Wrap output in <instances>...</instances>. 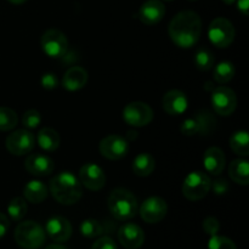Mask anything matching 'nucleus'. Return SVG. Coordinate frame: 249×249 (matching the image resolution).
<instances>
[{
  "mask_svg": "<svg viewBox=\"0 0 249 249\" xmlns=\"http://www.w3.org/2000/svg\"><path fill=\"white\" fill-rule=\"evenodd\" d=\"M211 187L213 189L214 194L218 195V196H221V195H225L226 192L230 189V185H229L228 180L224 179V178H219V179L212 181Z\"/></svg>",
  "mask_w": 249,
  "mask_h": 249,
  "instance_id": "f704fd0d",
  "label": "nucleus"
},
{
  "mask_svg": "<svg viewBox=\"0 0 249 249\" xmlns=\"http://www.w3.org/2000/svg\"><path fill=\"white\" fill-rule=\"evenodd\" d=\"M45 249H67L65 247V246H61V245H58V243H53V245H50V246H48V247H46Z\"/></svg>",
  "mask_w": 249,
  "mask_h": 249,
  "instance_id": "ea45409f",
  "label": "nucleus"
},
{
  "mask_svg": "<svg viewBox=\"0 0 249 249\" xmlns=\"http://www.w3.org/2000/svg\"><path fill=\"white\" fill-rule=\"evenodd\" d=\"M211 179L206 173L192 172L184 180L182 194L189 201L196 202L204 198L211 190Z\"/></svg>",
  "mask_w": 249,
  "mask_h": 249,
  "instance_id": "39448f33",
  "label": "nucleus"
},
{
  "mask_svg": "<svg viewBox=\"0 0 249 249\" xmlns=\"http://www.w3.org/2000/svg\"><path fill=\"white\" fill-rule=\"evenodd\" d=\"M123 119L129 125L140 128L151 123L153 119V111L145 102H130L124 107Z\"/></svg>",
  "mask_w": 249,
  "mask_h": 249,
  "instance_id": "9d476101",
  "label": "nucleus"
},
{
  "mask_svg": "<svg viewBox=\"0 0 249 249\" xmlns=\"http://www.w3.org/2000/svg\"><path fill=\"white\" fill-rule=\"evenodd\" d=\"M203 230L204 232L208 233V235L213 236V235H216L219 231V229H220V223H219V220L216 218H214V216H208V218L204 219L203 221Z\"/></svg>",
  "mask_w": 249,
  "mask_h": 249,
  "instance_id": "72a5a7b5",
  "label": "nucleus"
},
{
  "mask_svg": "<svg viewBox=\"0 0 249 249\" xmlns=\"http://www.w3.org/2000/svg\"><path fill=\"white\" fill-rule=\"evenodd\" d=\"M164 1H173V0H164Z\"/></svg>",
  "mask_w": 249,
  "mask_h": 249,
  "instance_id": "37998d69",
  "label": "nucleus"
},
{
  "mask_svg": "<svg viewBox=\"0 0 249 249\" xmlns=\"http://www.w3.org/2000/svg\"><path fill=\"white\" fill-rule=\"evenodd\" d=\"M155 170V158L150 153H140L136 156L133 162V172L135 175L141 178H146L151 175Z\"/></svg>",
  "mask_w": 249,
  "mask_h": 249,
  "instance_id": "393cba45",
  "label": "nucleus"
},
{
  "mask_svg": "<svg viewBox=\"0 0 249 249\" xmlns=\"http://www.w3.org/2000/svg\"><path fill=\"white\" fill-rule=\"evenodd\" d=\"M118 240L126 249H139L145 242L142 229L133 223H126L118 230Z\"/></svg>",
  "mask_w": 249,
  "mask_h": 249,
  "instance_id": "2eb2a0df",
  "label": "nucleus"
},
{
  "mask_svg": "<svg viewBox=\"0 0 249 249\" xmlns=\"http://www.w3.org/2000/svg\"><path fill=\"white\" fill-rule=\"evenodd\" d=\"M229 175L231 180L238 185L249 184V164L246 160H235L230 163Z\"/></svg>",
  "mask_w": 249,
  "mask_h": 249,
  "instance_id": "b1692460",
  "label": "nucleus"
},
{
  "mask_svg": "<svg viewBox=\"0 0 249 249\" xmlns=\"http://www.w3.org/2000/svg\"><path fill=\"white\" fill-rule=\"evenodd\" d=\"M202 32V19L195 11H181L175 15L168 27L170 39L177 46L190 49L199 40Z\"/></svg>",
  "mask_w": 249,
  "mask_h": 249,
  "instance_id": "f257e3e1",
  "label": "nucleus"
},
{
  "mask_svg": "<svg viewBox=\"0 0 249 249\" xmlns=\"http://www.w3.org/2000/svg\"><path fill=\"white\" fill-rule=\"evenodd\" d=\"M105 223L96 220V219H87L80 224V233L87 238H95L102 236L106 232Z\"/></svg>",
  "mask_w": 249,
  "mask_h": 249,
  "instance_id": "bb28decb",
  "label": "nucleus"
},
{
  "mask_svg": "<svg viewBox=\"0 0 249 249\" xmlns=\"http://www.w3.org/2000/svg\"><path fill=\"white\" fill-rule=\"evenodd\" d=\"M195 65L199 71H203V72L212 70L215 66V56L204 46L199 48L195 55Z\"/></svg>",
  "mask_w": 249,
  "mask_h": 249,
  "instance_id": "cd10ccee",
  "label": "nucleus"
},
{
  "mask_svg": "<svg viewBox=\"0 0 249 249\" xmlns=\"http://www.w3.org/2000/svg\"><path fill=\"white\" fill-rule=\"evenodd\" d=\"M15 241L23 249H39L45 243V230L33 220L22 221L15 230Z\"/></svg>",
  "mask_w": 249,
  "mask_h": 249,
  "instance_id": "20e7f679",
  "label": "nucleus"
},
{
  "mask_svg": "<svg viewBox=\"0 0 249 249\" xmlns=\"http://www.w3.org/2000/svg\"><path fill=\"white\" fill-rule=\"evenodd\" d=\"M208 38L214 46L225 49L232 44L235 39L233 24L225 17H216L208 28Z\"/></svg>",
  "mask_w": 249,
  "mask_h": 249,
  "instance_id": "423d86ee",
  "label": "nucleus"
},
{
  "mask_svg": "<svg viewBox=\"0 0 249 249\" xmlns=\"http://www.w3.org/2000/svg\"><path fill=\"white\" fill-rule=\"evenodd\" d=\"M41 49L51 58H60L66 55L68 40L58 29H49L41 36Z\"/></svg>",
  "mask_w": 249,
  "mask_h": 249,
  "instance_id": "1a4fd4ad",
  "label": "nucleus"
},
{
  "mask_svg": "<svg viewBox=\"0 0 249 249\" xmlns=\"http://www.w3.org/2000/svg\"><path fill=\"white\" fill-rule=\"evenodd\" d=\"M165 15V6L160 0H147L139 9V19L147 26L157 24Z\"/></svg>",
  "mask_w": 249,
  "mask_h": 249,
  "instance_id": "f3484780",
  "label": "nucleus"
},
{
  "mask_svg": "<svg viewBox=\"0 0 249 249\" xmlns=\"http://www.w3.org/2000/svg\"><path fill=\"white\" fill-rule=\"evenodd\" d=\"M190 1H196V0H190Z\"/></svg>",
  "mask_w": 249,
  "mask_h": 249,
  "instance_id": "c03bdc74",
  "label": "nucleus"
},
{
  "mask_svg": "<svg viewBox=\"0 0 249 249\" xmlns=\"http://www.w3.org/2000/svg\"><path fill=\"white\" fill-rule=\"evenodd\" d=\"M208 249H237L232 240L225 236L216 235L211 236L208 241Z\"/></svg>",
  "mask_w": 249,
  "mask_h": 249,
  "instance_id": "2f4dec72",
  "label": "nucleus"
},
{
  "mask_svg": "<svg viewBox=\"0 0 249 249\" xmlns=\"http://www.w3.org/2000/svg\"><path fill=\"white\" fill-rule=\"evenodd\" d=\"M79 181L91 191H99L106 184L104 169L95 163H87L79 170Z\"/></svg>",
  "mask_w": 249,
  "mask_h": 249,
  "instance_id": "4468645a",
  "label": "nucleus"
},
{
  "mask_svg": "<svg viewBox=\"0 0 249 249\" xmlns=\"http://www.w3.org/2000/svg\"><path fill=\"white\" fill-rule=\"evenodd\" d=\"M88 83V72L82 67H71L63 75L62 85L70 91H77L84 88Z\"/></svg>",
  "mask_w": 249,
  "mask_h": 249,
  "instance_id": "412c9836",
  "label": "nucleus"
},
{
  "mask_svg": "<svg viewBox=\"0 0 249 249\" xmlns=\"http://www.w3.org/2000/svg\"><path fill=\"white\" fill-rule=\"evenodd\" d=\"M187 97L180 90H170L163 96L162 106L169 116H180L187 109Z\"/></svg>",
  "mask_w": 249,
  "mask_h": 249,
  "instance_id": "6ab92c4d",
  "label": "nucleus"
},
{
  "mask_svg": "<svg viewBox=\"0 0 249 249\" xmlns=\"http://www.w3.org/2000/svg\"><path fill=\"white\" fill-rule=\"evenodd\" d=\"M36 141L38 145L43 148L46 152H53L58 148L61 142L60 135L56 130L51 128H43L39 130L38 135H36Z\"/></svg>",
  "mask_w": 249,
  "mask_h": 249,
  "instance_id": "5701e85b",
  "label": "nucleus"
},
{
  "mask_svg": "<svg viewBox=\"0 0 249 249\" xmlns=\"http://www.w3.org/2000/svg\"><path fill=\"white\" fill-rule=\"evenodd\" d=\"M216 119L208 111H201L192 118L186 119L182 123L181 133L186 136L209 135L215 130Z\"/></svg>",
  "mask_w": 249,
  "mask_h": 249,
  "instance_id": "0eeeda50",
  "label": "nucleus"
},
{
  "mask_svg": "<svg viewBox=\"0 0 249 249\" xmlns=\"http://www.w3.org/2000/svg\"><path fill=\"white\" fill-rule=\"evenodd\" d=\"M139 212L143 221L148 224H157L167 215V202L160 197H150L142 202Z\"/></svg>",
  "mask_w": 249,
  "mask_h": 249,
  "instance_id": "ddd939ff",
  "label": "nucleus"
},
{
  "mask_svg": "<svg viewBox=\"0 0 249 249\" xmlns=\"http://www.w3.org/2000/svg\"><path fill=\"white\" fill-rule=\"evenodd\" d=\"M40 83H41V87H43L44 89H48V90L55 89V88L58 85L57 77H56L55 74H53V73H45V74H43Z\"/></svg>",
  "mask_w": 249,
  "mask_h": 249,
  "instance_id": "e433bc0d",
  "label": "nucleus"
},
{
  "mask_svg": "<svg viewBox=\"0 0 249 249\" xmlns=\"http://www.w3.org/2000/svg\"><path fill=\"white\" fill-rule=\"evenodd\" d=\"M9 226H10L9 218H7L5 214L0 213V240L6 235L7 230H9Z\"/></svg>",
  "mask_w": 249,
  "mask_h": 249,
  "instance_id": "4c0bfd02",
  "label": "nucleus"
},
{
  "mask_svg": "<svg viewBox=\"0 0 249 249\" xmlns=\"http://www.w3.org/2000/svg\"><path fill=\"white\" fill-rule=\"evenodd\" d=\"M17 114L14 109L9 107H0V131L12 130L17 125Z\"/></svg>",
  "mask_w": 249,
  "mask_h": 249,
  "instance_id": "7c9ffc66",
  "label": "nucleus"
},
{
  "mask_svg": "<svg viewBox=\"0 0 249 249\" xmlns=\"http://www.w3.org/2000/svg\"><path fill=\"white\" fill-rule=\"evenodd\" d=\"M7 1H10L11 4H15V5H21L23 4V2H26L27 0H7Z\"/></svg>",
  "mask_w": 249,
  "mask_h": 249,
  "instance_id": "a19ab883",
  "label": "nucleus"
},
{
  "mask_svg": "<svg viewBox=\"0 0 249 249\" xmlns=\"http://www.w3.org/2000/svg\"><path fill=\"white\" fill-rule=\"evenodd\" d=\"M45 233L56 243L66 242L72 236V225L63 216H53L46 221Z\"/></svg>",
  "mask_w": 249,
  "mask_h": 249,
  "instance_id": "dca6fc26",
  "label": "nucleus"
},
{
  "mask_svg": "<svg viewBox=\"0 0 249 249\" xmlns=\"http://www.w3.org/2000/svg\"><path fill=\"white\" fill-rule=\"evenodd\" d=\"M237 9L245 16H248L249 12V0H237Z\"/></svg>",
  "mask_w": 249,
  "mask_h": 249,
  "instance_id": "58836bf2",
  "label": "nucleus"
},
{
  "mask_svg": "<svg viewBox=\"0 0 249 249\" xmlns=\"http://www.w3.org/2000/svg\"><path fill=\"white\" fill-rule=\"evenodd\" d=\"M36 145V138L27 129L12 131L5 141L7 151L14 156H24L31 152Z\"/></svg>",
  "mask_w": 249,
  "mask_h": 249,
  "instance_id": "9b49d317",
  "label": "nucleus"
},
{
  "mask_svg": "<svg viewBox=\"0 0 249 249\" xmlns=\"http://www.w3.org/2000/svg\"><path fill=\"white\" fill-rule=\"evenodd\" d=\"M100 153L105 158L111 160H118L125 157L129 151V142L121 135H108L100 141Z\"/></svg>",
  "mask_w": 249,
  "mask_h": 249,
  "instance_id": "f8f14e48",
  "label": "nucleus"
},
{
  "mask_svg": "<svg viewBox=\"0 0 249 249\" xmlns=\"http://www.w3.org/2000/svg\"><path fill=\"white\" fill-rule=\"evenodd\" d=\"M48 194V186L40 180H31L23 187L24 198L33 204H38L45 201Z\"/></svg>",
  "mask_w": 249,
  "mask_h": 249,
  "instance_id": "4be33fe9",
  "label": "nucleus"
},
{
  "mask_svg": "<svg viewBox=\"0 0 249 249\" xmlns=\"http://www.w3.org/2000/svg\"><path fill=\"white\" fill-rule=\"evenodd\" d=\"M108 209L114 219L119 221H128L138 214V199L133 192L119 187L113 190L109 195Z\"/></svg>",
  "mask_w": 249,
  "mask_h": 249,
  "instance_id": "7ed1b4c3",
  "label": "nucleus"
},
{
  "mask_svg": "<svg viewBox=\"0 0 249 249\" xmlns=\"http://www.w3.org/2000/svg\"><path fill=\"white\" fill-rule=\"evenodd\" d=\"M53 160L50 157L41 153H33L27 157L24 162V168L27 172L36 177H46L50 175L53 170Z\"/></svg>",
  "mask_w": 249,
  "mask_h": 249,
  "instance_id": "a211bd4d",
  "label": "nucleus"
},
{
  "mask_svg": "<svg viewBox=\"0 0 249 249\" xmlns=\"http://www.w3.org/2000/svg\"><path fill=\"white\" fill-rule=\"evenodd\" d=\"M235 66L229 61H223L214 67L213 77L219 84H226L235 75Z\"/></svg>",
  "mask_w": 249,
  "mask_h": 249,
  "instance_id": "c85d7f7f",
  "label": "nucleus"
},
{
  "mask_svg": "<svg viewBox=\"0 0 249 249\" xmlns=\"http://www.w3.org/2000/svg\"><path fill=\"white\" fill-rule=\"evenodd\" d=\"M229 143H230L231 150H232L236 155L243 156V157L249 155V136L247 131H235V133L230 136Z\"/></svg>",
  "mask_w": 249,
  "mask_h": 249,
  "instance_id": "a878e982",
  "label": "nucleus"
},
{
  "mask_svg": "<svg viewBox=\"0 0 249 249\" xmlns=\"http://www.w3.org/2000/svg\"><path fill=\"white\" fill-rule=\"evenodd\" d=\"M91 249H117V245L108 236H102L96 240L92 245Z\"/></svg>",
  "mask_w": 249,
  "mask_h": 249,
  "instance_id": "c9c22d12",
  "label": "nucleus"
},
{
  "mask_svg": "<svg viewBox=\"0 0 249 249\" xmlns=\"http://www.w3.org/2000/svg\"><path fill=\"white\" fill-rule=\"evenodd\" d=\"M204 168L211 175H220L226 164V158L223 150L219 147H209L203 156Z\"/></svg>",
  "mask_w": 249,
  "mask_h": 249,
  "instance_id": "aec40b11",
  "label": "nucleus"
},
{
  "mask_svg": "<svg viewBox=\"0 0 249 249\" xmlns=\"http://www.w3.org/2000/svg\"><path fill=\"white\" fill-rule=\"evenodd\" d=\"M212 106L216 114L228 117L235 112L237 107V97L235 91L228 87H216L212 90Z\"/></svg>",
  "mask_w": 249,
  "mask_h": 249,
  "instance_id": "6e6552de",
  "label": "nucleus"
},
{
  "mask_svg": "<svg viewBox=\"0 0 249 249\" xmlns=\"http://www.w3.org/2000/svg\"><path fill=\"white\" fill-rule=\"evenodd\" d=\"M41 116L36 109H29L22 117V124L26 129H34L40 124Z\"/></svg>",
  "mask_w": 249,
  "mask_h": 249,
  "instance_id": "473e14b6",
  "label": "nucleus"
},
{
  "mask_svg": "<svg viewBox=\"0 0 249 249\" xmlns=\"http://www.w3.org/2000/svg\"><path fill=\"white\" fill-rule=\"evenodd\" d=\"M49 191L61 204L72 206L82 198V184L71 172H61L50 180Z\"/></svg>",
  "mask_w": 249,
  "mask_h": 249,
  "instance_id": "f03ea898",
  "label": "nucleus"
},
{
  "mask_svg": "<svg viewBox=\"0 0 249 249\" xmlns=\"http://www.w3.org/2000/svg\"><path fill=\"white\" fill-rule=\"evenodd\" d=\"M27 213L26 199L21 197L12 198L7 204V214L14 221H21Z\"/></svg>",
  "mask_w": 249,
  "mask_h": 249,
  "instance_id": "c756f323",
  "label": "nucleus"
},
{
  "mask_svg": "<svg viewBox=\"0 0 249 249\" xmlns=\"http://www.w3.org/2000/svg\"><path fill=\"white\" fill-rule=\"evenodd\" d=\"M224 2H225L226 5H231V4H233V2L236 1V0H223Z\"/></svg>",
  "mask_w": 249,
  "mask_h": 249,
  "instance_id": "79ce46f5",
  "label": "nucleus"
}]
</instances>
